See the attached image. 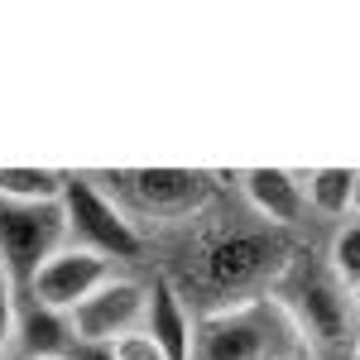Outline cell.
<instances>
[{"label": "cell", "mask_w": 360, "mask_h": 360, "mask_svg": "<svg viewBox=\"0 0 360 360\" xmlns=\"http://www.w3.org/2000/svg\"><path fill=\"white\" fill-rule=\"evenodd\" d=\"M15 336L25 341V360H49V356H68L77 341H72V327L68 317H58L49 307H34L29 303L15 322Z\"/></svg>", "instance_id": "12"}, {"label": "cell", "mask_w": 360, "mask_h": 360, "mask_svg": "<svg viewBox=\"0 0 360 360\" xmlns=\"http://www.w3.org/2000/svg\"><path fill=\"white\" fill-rule=\"evenodd\" d=\"M288 250L269 226H217V231H197L193 245V283L197 293H207L212 312L236 303H250V298H264L259 288L274 283L278 269H283Z\"/></svg>", "instance_id": "2"}, {"label": "cell", "mask_w": 360, "mask_h": 360, "mask_svg": "<svg viewBox=\"0 0 360 360\" xmlns=\"http://www.w3.org/2000/svg\"><path fill=\"white\" fill-rule=\"evenodd\" d=\"M293 360H312V356H293Z\"/></svg>", "instance_id": "20"}, {"label": "cell", "mask_w": 360, "mask_h": 360, "mask_svg": "<svg viewBox=\"0 0 360 360\" xmlns=\"http://www.w3.org/2000/svg\"><path fill=\"white\" fill-rule=\"evenodd\" d=\"M298 173V188H303L307 212L317 217H351V202H356V168H293Z\"/></svg>", "instance_id": "11"}, {"label": "cell", "mask_w": 360, "mask_h": 360, "mask_svg": "<svg viewBox=\"0 0 360 360\" xmlns=\"http://www.w3.org/2000/svg\"><path fill=\"white\" fill-rule=\"evenodd\" d=\"M269 298H274L293 332L303 336V351L317 360H351L360 346L356 336V303H351V288L327 269V259H312V255H288L278 278L269 283Z\"/></svg>", "instance_id": "1"}, {"label": "cell", "mask_w": 360, "mask_h": 360, "mask_svg": "<svg viewBox=\"0 0 360 360\" xmlns=\"http://www.w3.org/2000/svg\"><path fill=\"white\" fill-rule=\"evenodd\" d=\"M351 303H356V312H360V283H356V288H351Z\"/></svg>", "instance_id": "18"}, {"label": "cell", "mask_w": 360, "mask_h": 360, "mask_svg": "<svg viewBox=\"0 0 360 360\" xmlns=\"http://www.w3.org/2000/svg\"><path fill=\"white\" fill-rule=\"evenodd\" d=\"M144 307H149V283L130 274H111L82 307L68 312V327L77 346H115L120 336L144 327Z\"/></svg>", "instance_id": "7"}, {"label": "cell", "mask_w": 360, "mask_h": 360, "mask_svg": "<svg viewBox=\"0 0 360 360\" xmlns=\"http://www.w3.org/2000/svg\"><path fill=\"white\" fill-rule=\"evenodd\" d=\"M111 356L115 360H168L159 346H154V336H144V332H130V336H120L111 346Z\"/></svg>", "instance_id": "16"}, {"label": "cell", "mask_w": 360, "mask_h": 360, "mask_svg": "<svg viewBox=\"0 0 360 360\" xmlns=\"http://www.w3.org/2000/svg\"><path fill=\"white\" fill-rule=\"evenodd\" d=\"M240 193L250 202V217L264 221L269 231H293L307 217V202H303V188H298L293 168H245Z\"/></svg>", "instance_id": "9"}, {"label": "cell", "mask_w": 360, "mask_h": 360, "mask_svg": "<svg viewBox=\"0 0 360 360\" xmlns=\"http://www.w3.org/2000/svg\"><path fill=\"white\" fill-rule=\"evenodd\" d=\"M63 245H68L63 202H5L0 197V269L10 278L15 298H29L34 274Z\"/></svg>", "instance_id": "5"}, {"label": "cell", "mask_w": 360, "mask_h": 360, "mask_svg": "<svg viewBox=\"0 0 360 360\" xmlns=\"http://www.w3.org/2000/svg\"><path fill=\"white\" fill-rule=\"evenodd\" d=\"M63 221H68V245H82L111 264H135L144 255V236L135 231L130 212L96 183V173H68Z\"/></svg>", "instance_id": "4"}, {"label": "cell", "mask_w": 360, "mask_h": 360, "mask_svg": "<svg viewBox=\"0 0 360 360\" xmlns=\"http://www.w3.org/2000/svg\"><path fill=\"white\" fill-rule=\"evenodd\" d=\"M327 269H332L346 288L360 283V217H341L332 236V250H327Z\"/></svg>", "instance_id": "14"}, {"label": "cell", "mask_w": 360, "mask_h": 360, "mask_svg": "<svg viewBox=\"0 0 360 360\" xmlns=\"http://www.w3.org/2000/svg\"><path fill=\"white\" fill-rule=\"evenodd\" d=\"M351 217H360V183H356V202H351Z\"/></svg>", "instance_id": "17"}, {"label": "cell", "mask_w": 360, "mask_h": 360, "mask_svg": "<svg viewBox=\"0 0 360 360\" xmlns=\"http://www.w3.org/2000/svg\"><path fill=\"white\" fill-rule=\"evenodd\" d=\"M115 197V193H111ZM217 183L202 168H130L120 173V207L130 202V221L154 217V221H193L212 207Z\"/></svg>", "instance_id": "6"}, {"label": "cell", "mask_w": 360, "mask_h": 360, "mask_svg": "<svg viewBox=\"0 0 360 360\" xmlns=\"http://www.w3.org/2000/svg\"><path fill=\"white\" fill-rule=\"evenodd\" d=\"M351 360H360V346H356V356H351Z\"/></svg>", "instance_id": "19"}, {"label": "cell", "mask_w": 360, "mask_h": 360, "mask_svg": "<svg viewBox=\"0 0 360 360\" xmlns=\"http://www.w3.org/2000/svg\"><path fill=\"white\" fill-rule=\"evenodd\" d=\"M49 360H68V356H49Z\"/></svg>", "instance_id": "21"}, {"label": "cell", "mask_w": 360, "mask_h": 360, "mask_svg": "<svg viewBox=\"0 0 360 360\" xmlns=\"http://www.w3.org/2000/svg\"><path fill=\"white\" fill-rule=\"evenodd\" d=\"M144 336H154V346L164 351L168 360H193V312H188V298L173 288V278H154L149 283V307H144Z\"/></svg>", "instance_id": "10"}, {"label": "cell", "mask_w": 360, "mask_h": 360, "mask_svg": "<svg viewBox=\"0 0 360 360\" xmlns=\"http://www.w3.org/2000/svg\"><path fill=\"white\" fill-rule=\"evenodd\" d=\"M293 356H307L303 336L293 332L288 312L269 293L202 317V327L193 332V360H293Z\"/></svg>", "instance_id": "3"}, {"label": "cell", "mask_w": 360, "mask_h": 360, "mask_svg": "<svg viewBox=\"0 0 360 360\" xmlns=\"http://www.w3.org/2000/svg\"><path fill=\"white\" fill-rule=\"evenodd\" d=\"M111 274H115L111 259H101V255H91V250H82V245H63L58 255H49L44 269L34 274L29 303L68 317L72 307H82Z\"/></svg>", "instance_id": "8"}, {"label": "cell", "mask_w": 360, "mask_h": 360, "mask_svg": "<svg viewBox=\"0 0 360 360\" xmlns=\"http://www.w3.org/2000/svg\"><path fill=\"white\" fill-rule=\"evenodd\" d=\"M15 322H20V298H15L10 278H5V269H0V360H5L10 341H15Z\"/></svg>", "instance_id": "15"}, {"label": "cell", "mask_w": 360, "mask_h": 360, "mask_svg": "<svg viewBox=\"0 0 360 360\" xmlns=\"http://www.w3.org/2000/svg\"><path fill=\"white\" fill-rule=\"evenodd\" d=\"M68 168H0L5 202H63Z\"/></svg>", "instance_id": "13"}]
</instances>
